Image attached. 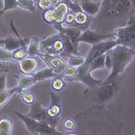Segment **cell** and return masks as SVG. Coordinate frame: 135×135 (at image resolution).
Returning <instances> with one entry per match:
<instances>
[{"label":"cell","mask_w":135,"mask_h":135,"mask_svg":"<svg viewBox=\"0 0 135 135\" xmlns=\"http://www.w3.org/2000/svg\"><path fill=\"white\" fill-rule=\"evenodd\" d=\"M130 2V3L131 4L132 7H135V0H128Z\"/></svg>","instance_id":"obj_41"},{"label":"cell","mask_w":135,"mask_h":135,"mask_svg":"<svg viewBox=\"0 0 135 135\" xmlns=\"http://www.w3.org/2000/svg\"><path fill=\"white\" fill-rule=\"evenodd\" d=\"M40 46V39L39 37L32 38L26 47L28 56L40 57L42 54Z\"/></svg>","instance_id":"obj_21"},{"label":"cell","mask_w":135,"mask_h":135,"mask_svg":"<svg viewBox=\"0 0 135 135\" xmlns=\"http://www.w3.org/2000/svg\"><path fill=\"white\" fill-rule=\"evenodd\" d=\"M17 94H19L22 101L27 105H31L36 101V96L31 92L28 91V89L19 90Z\"/></svg>","instance_id":"obj_23"},{"label":"cell","mask_w":135,"mask_h":135,"mask_svg":"<svg viewBox=\"0 0 135 135\" xmlns=\"http://www.w3.org/2000/svg\"><path fill=\"white\" fill-rule=\"evenodd\" d=\"M67 6H68L69 9H70L71 12H73V13H77V12H83L80 5H79L76 2L71 1L69 3H67Z\"/></svg>","instance_id":"obj_35"},{"label":"cell","mask_w":135,"mask_h":135,"mask_svg":"<svg viewBox=\"0 0 135 135\" xmlns=\"http://www.w3.org/2000/svg\"><path fill=\"white\" fill-rule=\"evenodd\" d=\"M6 62H2L0 61V73H8L9 71V66L6 64Z\"/></svg>","instance_id":"obj_39"},{"label":"cell","mask_w":135,"mask_h":135,"mask_svg":"<svg viewBox=\"0 0 135 135\" xmlns=\"http://www.w3.org/2000/svg\"><path fill=\"white\" fill-rule=\"evenodd\" d=\"M132 7L128 0H103L101 8L107 19H113L124 14Z\"/></svg>","instance_id":"obj_4"},{"label":"cell","mask_w":135,"mask_h":135,"mask_svg":"<svg viewBox=\"0 0 135 135\" xmlns=\"http://www.w3.org/2000/svg\"><path fill=\"white\" fill-rule=\"evenodd\" d=\"M3 9V0H0V10Z\"/></svg>","instance_id":"obj_42"},{"label":"cell","mask_w":135,"mask_h":135,"mask_svg":"<svg viewBox=\"0 0 135 135\" xmlns=\"http://www.w3.org/2000/svg\"><path fill=\"white\" fill-rule=\"evenodd\" d=\"M68 56V61L67 63L70 66L78 67L81 66L86 61V58H84L81 56H78L76 54H69Z\"/></svg>","instance_id":"obj_25"},{"label":"cell","mask_w":135,"mask_h":135,"mask_svg":"<svg viewBox=\"0 0 135 135\" xmlns=\"http://www.w3.org/2000/svg\"><path fill=\"white\" fill-rule=\"evenodd\" d=\"M66 81H79L89 88H95L100 86V85L104 82V80H97L94 78L90 71V63L84 62L83 64L77 67L76 75Z\"/></svg>","instance_id":"obj_5"},{"label":"cell","mask_w":135,"mask_h":135,"mask_svg":"<svg viewBox=\"0 0 135 135\" xmlns=\"http://www.w3.org/2000/svg\"><path fill=\"white\" fill-rule=\"evenodd\" d=\"M15 78L16 79L17 81L16 86L19 90H27L29 89V87H30L36 83L32 75H26L22 73L21 75H15Z\"/></svg>","instance_id":"obj_18"},{"label":"cell","mask_w":135,"mask_h":135,"mask_svg":"<svg viewBox=\"0 0 135 135\" xmlns=\"http://www.w3.org/2000/svg\"><path fill=\"white\" fill-rule=\"evenodd\" d=\"M66 85V80L61 76H58L53 78L52 82V88L55 91H61L64 89Z\"/></svg>","instance_id":"obj_28"},{"label":"cell","mask_w":135,"mask_h":135,"mask_svg":"<svg viewBox=\"0 0 135 135\" xmlns=\"http://www.w3.org/2000/svg\"><path fill=\"white\" fill-rule=\"evenodd\" d=\"M118 44H120V43L116 39H112V40H107L100 42L98 43L92 45L90 50L89 51L86 57L85 62L90 63L94 59L107 53L112 48H114L115 46H117Z\"/></svg>","instance_id":"obj_8"},{"label":"cell","mask_w":135,"mask_h":135,"mask_svg":"<svg viewBox=\"0 0 135 135\" xmlns=\"http://www.w3.org/2000/svg\"><path fill=\"white\" fill-rule=\"evenodd\" d=\"M77 71V67H74V66H68L62 73H60V76H61L62 77H63L66 80H68V79H70L73 77Z\"/></svg>","instance_id":"obj_31"},{"label":"cell","mask_w":135,"mask_h":135,"mask_svg":"<svg viewBox=\"0 0 135 135\" xmlns=\"http://www.w3.org/2000/svg\"><path fill=\"white\" fill-rule=\"evenodd\" d=\"M115 39V35L112 33H104L100 32L93 31L90 29H86L81 32L78 38V42H85L90 45H94L100 42Z\"/></svg>","instance_id":"obj_9"},{"label":"cell","mask_w":135,"mask_h":135,"mask_svg":"<svg viewBox=\"0 0 135 135\" xmlns=\"http://www.w3.org/2000/svg\"><path fill=\"white\" fill-rule=\"evenodd\" d=\"M18 2V7L22 9L30 12H36V8L34 5L33 0H17Z\"/></svg>","instance_id":"obj_27"},{"label":"cell","mask_w":135,"mask_h":135,"mask_svg":"<svg viewBox=\"0 0 135 135\" xmlns=\"http://www.w3.org/2000/svg\"><path fill=\"white\" fill-rule=\"evenodd\" d=\"M7 89V74L0 73V92Z\"/></svg>","instance_id":"obj_36"},{"label":"cell","mask_w":135,"mask_h":135,"mask_svg":"<svg viewBox=\"0 0 135 135\" xmlns=\"http://www.w3.org/2000/svg\"><path fill=\"white\" fill-rule=\"evenodd\" d=\"M60 76L58 73H56L50 67L47 66L46 68H44L42 70H38L36 73L32 75L34 79L36 82L43 81L47 79H53L56 76Z\"/></svg>","instance_id":"obj_19"},{"label":"cell","mask_w":135,"mask_h":135,"mask_svg":"<svg viewBox=\"0 0 135 135\" xmlns=\"http://www.w3.org/2000/svg\"><path fill=\"white\" fill-rule=\"evenodd\" d=\"M13 120L8 115L0 118V135H10L12 132Z\"/></svg>","instance_id":"obj_20"},{"label":"cell","mask_w":135,"mask_h":135,"mask_svg":"<svg viewBox=\"0 0 135 135\" xmlns=\"http://www.w3.org/2000/svg\"><path fill=\"white\" fill-rule=\"evenodd\" d=\"M18 88L17 86L13 87V88H10V89H6L3 91L0 92V109L2 107H3L6 104H7L10 99L12 97V96L14 94L18 93Z\"/></svg>","instance_id":"obj_22"},{"label":"cell","mask_w":135,"mask_h":135,"mask_svg":"<svg viewBox=\"0 0 135 135\" xmlns=\"http://www.w3.org/2000/svg\"><path fill=\"white\" fill-rule=\"evenodd\" d=\"M75 127H76V123L71 118H67L63 122V128L66 131H73L75 129Z\"/></svg>","instance_id":"obj_33"},{"label":"cell","mask_w":135,"mask_h":135,"mask_svg":"<svg viewBox=\"0 0 135 135\" xmlns=\"http://www.w3.org/2000/svg\"><path fill=\"white\" fill-rule=\"evenodd\" d=\"M67 36L60 32L40 40V50L42 53L50 55H60L65 51L66 42Z\"/></svg>","instance_id":"obj_3"},{"label":"cell","mask_w":135,"mask_h":135,"mask_svg":"<svg viewBox=\"0 0 135 135\" xmlns=\"http://www.w3.org/2000/svg\"><path fill=\"white\" fill-rule=\"evenodd\" d=\"M26 115L36 120L47 121L50 124V120L46 113V107H43L41 104L37 100H36L33 104L30 105V110Z\"/></svg>","instance_id":"obj_16"},{"label":"cell","mask_w":135,"mask_h":135,"mask_svg":"<svg viewBox=\"0 0 135 135\" xmlns=\"http://www.w3.org/2000/svg\"><path fill=\"white\" fill-rule=\"evenodd\" d=\"M105 55L106 53L100 56L97 57L90 63V71L91 73L96 70L104 68L105 66Z\"/></svg>","instance_id":"obj_26"},{"label":"cell","mask_w":135,"mask_h":135,"mask_svg":"<svg viewBox=\"0 0 135 135\" xmlns=\"http://www.w3.org/2000/svg\"><path fill=\"white\" fill-rule=\"evenodd\" d=\"M74 18H75V13H73V12H68L67 14L66 15L64 21L67 25H70L74 22Z\"/></svg>","instance_id":"obj_37"},{"label":"cell","mask_w":135,"mask_h":135,"mask_svg":"<svg viewBox=\"0 0 135 135\" xmlns=\"http://www.w3.org/2000/svg\"><path fill=\"white\" fill-rule=\"evenodd\" d=\"M0 61L2 62H13L12 52L7 51L0 46Z\"/></svg>","instance_id":"obj_32"},{"label":"cell","mask_w":135,"mask_h":135,"mask_svg":"<svg viewBox=\"0 0 135 135\" xmlns=\"http://www.w3.org/2000/svg\"><path fill=\"white\" fill-rule=\"evenodd\" d=\"M14 114L23 122L28 132L31 134L55 135L66 134V133H62L60 131H56V127H54L47 121H39L28 117L27 115L22 114L20 112H15Z\"/></svg>","instance_id":"obj_2"},{"label":"cell","mask_w":135,"mask_h":135,"mask_svg":"<svg viewBox=\"0 0 135 135\" xmlns=\"http://www.w3.org/2000/svg\"><path fill=\"white\" fill-rule=\"evenodd\" d=\"M60 0H52V7L53 6H56L58 3H60Z\"/></svg>","instance_id":"obj_40"},{"label":"cell","mask_w":135,"mask_h":135,"mask_svg":"<svg viewBox=\"0 0 135 135\" xmlns=\"http://www.w3.org/2000/svg\"><path fill=\"white\" fill-rule=\"evenodd\" d=\"M18 7V2L17 0H3V9L1 10V14L4 13L5 12L14 9Z\"/></svg>","instance_id":"obj_30"},{"label":"cell","mask_w":135,"mask_h":135,"mask_svg":"<svg viewBox=\"0 0 135 135\" xmlns=\"http://www.w3.org/2000/svg\"><path fill=\"white\" fill-rule=\"evenodd\" d=\"M30 40L27 38L22 39L17 36H7L6 38H0V46L7 51L13 52L20 47L26 48Z\"/></svg>","instance_id":"obj_12"},{"label":"cell","mask_w":135,"mask_h":135,"mask_svg":"<svg viewBox=\"0 0 135 135\" xmlns=\"http://www.w3.org/2000/svg\"><path fill=\"white\" fill-rule=\"evenodd\" d=\"M68 12L69 8L67 4L64 2H60L56 6L44 11L42 17V20L48 24L52 25L56 22L62 23Z\"/></svg>","instance_id":"obj_6"},{"label":"cell","mask_w":135,"mask_h":135,"mask_svg":"<svg viewBox=\"0 0 135 135\" xmlns=\"http://www.w3.org/2000/svg\"><path fill=\"white\" fill-rule=\"evenodd\" d=\"M16 63L18 65L21 73L26 75H33L38 70L40 66V61L36 56H30L16 61Z\"/></svg>","instance_id":"obj_13"},{"label":"cell","mask_w":135,"mask_h":135,"mask_svg":"<svg viewBox=\"0 0 135 135\" xmlns=\"http://www.w3.org/2000/svg\"><path fill=\"white\" fill-rule=\"evenodd\" d=\"M71 1H72V0H63V2H64L65 3H66V4H67V3H69V2H71Z\"/></svg>","instance_id":"obj_43"},{"label":"cell","mask_w":135,"mask_h":135,"mask_svg":"<svg viewBox=\"0 0 135 135\" xmlns=\"http://www.w3.org/2000/svg\"><path fill=\"white\" fill-rule=\"evenodd\" d=\"M112 60L110 75L104 81H110L114 77L124 72L128 65L135 57V50L124 44H118L108 51Z\"/></svg>","instance_id":"obj_1"},{"label":"cell","mask_w":135,"mask_h":135,"mask_svg":"<svg viewBox=\"0 0 135 135\" xmlns=\"http://www.w3.org/2000/svg\"><path fill=\"white\" fill-rule=\"evenodd\" d=\"M39 58L59 75H60V73L69 66L68 63L58 55L42 53Z\"/></svg>","instance_id":"obj_11"},{"label":"cell","mask_w":135,"mask_h":135,"mask_svg":"<svg viewBox=\"0 0 135 135\" xmlns=\"http://www.w3.org/2000/svg\"><path fill=\"white\" fill-rule=\"evenodd\" d=\"M74 22L76 25L80 26L81 29L84 30H86L84 26H86L87 27V25H88V22H89L88 16L84 12H80L75 13Z\"/></svg>","instance_id":"obj_24"},{"label":"cell","mask_w":135,"mask_h":135,"mask_svg":"<svg viewBox=\"0 0 135 135\" xmlns=\"http://www.w3.org/2000/svg\"><path fill=\"white\" fill-rule=\"evenodd\" d=\"M107 70H111L112 68V60L109 52H107L105 55V66Z\"/></svg>","instance_id":"obj_38"},{"label":"cell","mask_w":135,"mask_h":135,"mask_svg":"<svg viewBox=\"0 0 135 135\" xmlns=\"http://www.w3.org/2000/svg\"><path fill=\"white\" fill-rule=\"evenodd\" d=\"M117 92V87L115 83L110 81H104L100 85L99 98L101 101L107 102L111 100Z\"/></svg>","instance_id":"obj_15"},{"label":"cell","mask_w":135,"mask_h":135,"mask_svg":"<svg viewBox=\"0 0 135 135\" xmlns=\"http://www.w3.org/2000/svg\"><path fill=\"white\" fill-rule=\"evenodd\" d=\"M38 6L42 10H47L52 7V0H39Z\"/></svg>","instance_id":"obj_34"},{"label":"cell","mask_w":135,"mask_h":135,"mask_svg":"<svg viewBox=\"0 0 135 135\" xmlns=\"http://www.w3.org/2000/svg\"><path fill=\"white\" fill-rule=\"evenodd\" d=\"M115 39L120 44L126 45L135 42V19L131 18L128 23L124 27H119L114 32Z\"/></svg>","instance_id":"obj_7"},{"label":"cell","mask_w":135,"mask_h":135,"mask_svg":"<svg viewBox=\"0 0 135 135\" xmlns=\"http://www.w3.org/2000/svg\"><path fill=\"white\" fill-rule=\"evenodd\" d=\"M52 26L58 32H60L65 34L73 43L74 47L78 50V38L80 37L83 30L78 27H65L62 26V23H53Z\"/></svg>","instance_id":"obj_14"},{"label":"cell","mask_w":135,"mask_h":135,"mask_svg":"<svg viewBox=\"0 0 135 135\" xmlns=\"http://www.w3.org/2000/svg\"><path fill=\"white\" fill-rule=\"evenodd\" d=\"M12 54L13 62H15L28 56V52L26 50V48H25V47H20V48L17 49L16 50L12 52Z\"/></svg>","instance_id":"obj_29"},{"label":"cell","mask_w":135,"mask_h":135,"mask_svg":"<svg viewBox=\"0 0 135 135\" xmlns=\"http://www.w3.org/2000/svg\"><path fill=\"white\" fill-rule=\"evenodd\" d=\"M102 2H93L91 0H82L80 3V6L82 10L88 16H96L101 8Z\"/></svg>","instance_id":"obj_17"},{"label":"cell","mask_w":135,"mask_h":135,"mask_svg":"<svg viewBox=\"0 0 135 135\" xmlns=\"http://www.w3.org/2000/svg\"><path fill=\"white\" fill-rule=\"evenodd\" d=\"M46 113L50 120V124L56 127L62 114L61 98L59 94H51L50 104L46 107Z\"/></svg>","instance_id":"obj_10"}]
</instances>
